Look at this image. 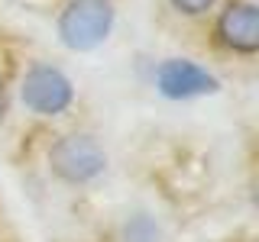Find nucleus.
I'll use <instances>...</instances> for the list:
<instances>
[{
    "label": "nucleus",
    "mask_w": 259,
    "mask_h": 242,
    "mask_svg": "<svg viewBox=\"0 0 259 242\" xmlns=\"http://www.w3.org/2000/svg\"><path fill=\"white\" fill-rule=\"evenodd\" d=\"M110 168L107 145L91 129H68L46 145V171L62 188H91Z\"/></svg>",
    "instance_id": "1"
},
{
    "label": "nucleus",
    "mask_w": 259,
    "mask_h": 242,
    "mask_svg": "<svg viewBox=\"0 0 259 242\" xmlns=\"http://www.w3.org/2000/svg\"><path fill=\"white\" fill-rule=\"evenodd\" d=\"M117 26V0H65L55 13L59 45L75 55L97 52Z\"/></svg>",
    "instance_id": "2"
},
{
    "label": "nucleus",
    "mask_w": 259,
    "mask_h": 242,
    "mask_svg": "<svg viewBox=\"0 0 259 242\" xmlns=\"http://www.w3.org/2000/svg\"><path fill=\"white\" fill-rule=\"evenodd\" d=\"M16 100L36 119H59L78 100V87L65 68L52 62H32L16 81Z\"/></svg>",
    "instance_id": "3"
},
{
    "label": "nucleus",
    "mask_w": 259,
    "mask_h": 242,
    "mask_svg": "<svg viewBox=\"0 0 259 242\" xmlns=\"http://www.w3.org/2000/svg\"><path fill=\"white\" fill-rule=\"evenodd\" d=\"M210 45L233 58L259 55V4L256 0H221L210 23Z\"/></svg>",
    "instance_id": "4"
},
{
    "label": "nucleus",
    "mask_w": 259,
    "mask_h": 242,
    "mask_svg": "<svg viewBox=\"0 0 259 242\" xmlns=\"http://www.w3.org/2000/svg\"><path fill=\"white\" fill-rule=\"evenodd\" d=\"M156 91L165 100H198V97H214L221 94V78L207 65L185 58V55H168L156 65L152 75Z\"/></svg>",
    "instance_id": "5"
},
{
    "label": "nucleus",
    "mask_w": 259,
    "mask_h": 242,
    "mask_svg": "<svg viewBox=\"0 0 259 242\" xmlns=\"http://www.w3.org/2000/svg\"><path fill=\"white\" fill-rule=\"evenodd\" d=\"M120 242H162V229L156 216L149 213H133L120 226Z\"/></svg>",
    "instance_id": "6"
},
{
    "label": "nucleus",
    "mask_w": 259,
    "mask_h": 242,
    "mask_svg": "<svg viewBox=\"0 0 259 242\" xmlns=\"http://www.w3.org/2000/svg\"><path fill=\"white\" fill-rule=\"evenodd\" d=\"M168 10L175 16H182V20H204L217 10V4L221 0H165Z\"/></svg>",
    "instance_id": "7"
},
{
    "label": "nucleus",
    "mask_w": 259,
    "mask_h": 242,
    "mask_svg": "<svg viewBox=\"0 0 259 242\" xmlns=\"http://www.w3.org/2000/svg\"><path fill=\"white\" fill-rule=\"evenodd\" d=\"M10 110H13V87L7 84V78H0V126L10 119Z\"/></svg>",
    "instance_id": "8"
}]
</instances>
